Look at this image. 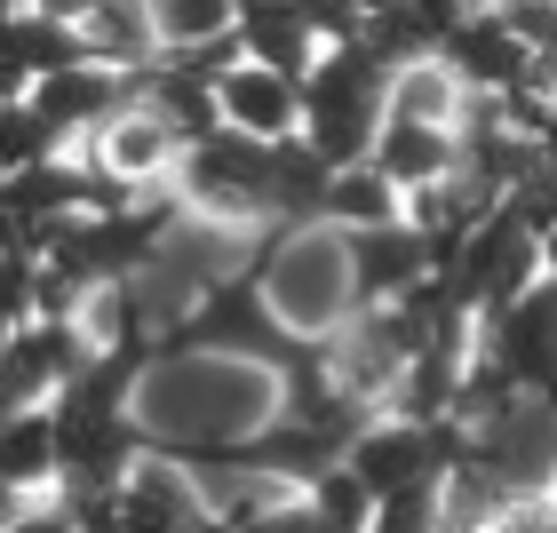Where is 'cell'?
Returning a JSON list of instances; mask_svg holds the SVG:
<instances>
[{
	"label": "cell",
	"instance_id": "cell-1",
	"mask_svg": "<svg viewBox=\"0 0 557 533\" xmlns=\"http://www.w3.org/2000/svg\"><path fill=\"white\" fill-rule=\"evenodd\" d=\"M391 57H374L367 33L350 40H326L319 64L302 72V136H311L335 168H359L374 160V136H383V112H391Z\"/></svg>",
	"mask_w": 557,
	"mask_h": 533
},
{
	"label": "cell",
	"instance_id": "cell-2",
	"mask_svg": "<svg viewBox=\"0 0 557 533\" xmlns=\"http://www.w3.org/2000/svg\"><path fill=\"white\" fill-rule=\"evenodd\" d=\"M175 199H184V215L199 223H256L271 232L278 223V175H271V144L263 136H239V128H215L184 151V168H175Z\"/></svg>",
	"mask_w": 557,
	"mask_h": 533
},
{
	"label": "cell",
	"instance_id": "cell-3",
	"mask_svg": "<svg viewBox=\"0 0 557 533\" xmlns=\"http://www.w3.org/2000/svg\"><path fill=\"white\" fill-rule=\"evenodd\" d=\"M478 359L502 367L518 391L557 406V278L542 271L518 302H502L494 319H478Z\"/></svg>",
	"mask_w": 557,
	"mask_h": 533
},
{
	"label": "cell",
	"instance_id": "cell-4",
	"mask_svg": "<svg viewBox=\"0 0 557 533\" xmlns=\"http://www.w3.org/2000/svg\"><path fill=\"white\" fill-rule=\"evenodd\" d=\"M438 64L470 96H525V88H542V57L510 33L502 9H462V16H454L446 40H438Z\"/></svg>",
	"mask_w": 557,
	"mask_h": 533
},
{
	"label": "cell",
	"instance_id": "cell-5",
	"mask_svg": "<svg viewBox=\"0 0 557 533\" xmlns=\"http://www.w3.org/2000/svg\"><path fill=\"white\" fill-rule=\"evenodd\" d=\"M88 319H33L24 335L0 343V422L24 414V406H48L64 391V374L88 367Z\"/></svg>",
	"mask_w": 557,
	"mask_h": 533
},
{
	"label": "cell",
	"instance_id": "cell-6",
	"mask_svg": "<svg viewBox=\"0 0 557 533\" xmlns=\"http://www.w3.org/2000/svg\"><path fill=\"white\" fill-rule=\"evenodd\" d=\"M88 168H96V175H112L120 191L151 199V191H168V184H175V168H184V136H175L151 104H128L120 120H104V128H96Z\"/></svg>",
	"mask_w": 557,
	"mask_h": 533
},
{
	"label": "cell",
	"instance_id": "cell-7",
	"mask_svg": "<svg viewBox=\"0 0 557 533\" xmlns=\"http://www.w3.org/2000/svg\"><path fill=\"white\" fill-rule=\"evenodd\" d=\"M215 104H223V128H239V136H263V144L302 136V80L278 64L239 57L232 72H215Z\"/></svg>",
	"mask_w": 557,
	"mask_h": 533
},
{
	"label": "cell",
	"instance_id": "cell-8",
	"mask_svg": "<svg viewBox=\"0 0 557 533\" xmlns=\"http://www.w3.org/2000/svg\"><path fill=\"white\" fill-rule=\"evenodd\" d=\"M374 168L391 175L398 191H422V184H446L462 168V128H438V120H407V112H383V136H374Z\"/></svg>",
	"mask_w": 557,
	"mask_h": 533
},
{
	"label": "cell",
	"instance_id": "cell-9",
	"mask_svg": "<svg viewBox=\"0 0 557 533\" xmlns=\"http://www.w3.org/2000/svg\"><path fill=\"white\" fill-rule=\"evenodd\" d=\"M232 40H239V57L278 64V72H295V80L319 64V48H326V33H319V24L295 9V0H239Z\"/></svg>",
	"mask_w": 557,
	"mask_h": 533
},
{
	"label": "cell",
	"instance_id": "cell-10",
	"mask_svg": "<svg viewBox=\"0 0 557 533\" xmlns=\"http://www.w3.org/2000/svg\"><path fill=\"white\" fill-rule=\"evenodd\" d=\"M81 40L96 64H120V72H144L168 57L160 40V16H151V0H96V9L81 16Z\"/></svg>",
	"mask_w": 557,
	"mask_h": 533
},
{
	"label": "cell",
	"instance_id": "cell-11",
	"mask_svg": "<svg viewBox=\"0 0 557 533\" xmlns=\"http://www.w3.org/2000/svg\"><path fill=\"white\" fill-rule=\"evenodd\" d=\"M0 486H16V494L57 486V414L48 406H24V414L0 422Z\"/></svg>",
	"mask_w": 557,
	"mask_h": 533
},
{
	"label": "cell",
	"instance_id": "cell-12",
	"mask_svg": "<svg viewBox=\"0 0 557 533\" xmlns=\"http://www.w3.org/2000/svg\"><path fill=\"white\" fill-rule=\"evenodd\" d=\"M398 215H407V191L374 160L335 168V184H326V223H335V232H374V223H398Z\"/></svg>",
	"mask_w": 557,
	"mask_h": 533
},
{
	"label": "cell",
	"instance_id": "cell-13",
	"mask_svg": "<svg viewBox=\"0 0 557 533\" xmlns=\"http://www.w3.org/2000/svg\"><path fill=\"white\" fill-rule=\"evenodd\" d=\"M72 136L57 128V120H48L33 96H24V104H0V175H16V168H40V160H57Z\"/></svg>",
	"mask_w": 557,
	"mask_h": 533
},
{
	"label": "cell",
	"instance_id": "cell-14",
	"mask_svg": "<svg viewBox=\"0 0 557 533\" xmlns=\"http://www.w3.org/2000/svg\"><path fill=\"white\" fill-rule=\"evenodd\" d=\"M151 16H160L168 48H208V40H232L239 0H151Z\"/></svg>",
	"mask_w": 557,
	"mask_h": 533
},
{
	"label": "cell",
	"instance_id": "cell-15",
	"mask_svg": "<svg viewBox=\"0 0 557 533\" xmlns=\"http://www.w3.org/2000/svg\"><path fill=\"white\" fill-rule=\"evenodd\" d=\"M40 319V256L33 247H0V343Z\"/></svg>",
	"mask_w": 557,
	"mask_h": 533
},
{
	"label": "cell",
	"instance_id": "cell-16",
	"mask_svg": "<svg viewBox=\"0 0 557 533\" xmlns=\"http://www.w3.org/2000/svg\"><path fill=\"white\" fill-rule=\"evenodd\" d=\"M33 88H40V72H33V57H24V40H16V9H0V104H24Z\"/></svg>",
	"mask_w": 557,
	"mask_h": 533
},
{
	"label": "cell",
	"instance_id": "cell-17",
	"mask_svg": "<svg viewBox=\"0 0 557 533\" xmlns=\"http://www.w3.org/2000/svg\"><path fill=\"white\" fill-rule=\"evenodd\" d=\"M470 533H557V518H549V501H502V510L478 518Z\"/></svg>",
	"mask_w": 557,
	"mask_h": 533
},
{
	"label": "cell",
	"instance_id": "cell-18",
	"mask_svg": "<svg viewBox=\"0 0 557 533\" xmlns=\"http://www.w3.org/2000/svg\"><path fill=\"white\" fill-rule=\"evenodd\" d=\"M0 533H81V518H72V501L57 494V501H24Z\"/></svg>",
	"mask_w": 557,
	"mask_h": 533
},
{
	"label": "cell",
	"instance_id": "cell-19",
	"mask_svg": "<svg viewBox=\"0 0 557 533\" xmlns=\"http://www.w3.org/2000/svg\"><path fill=\"white\" fill-rule=\"evenodd\" d=\"M24 9H40V16H64V24H81L96 0H24Z\"/></svg>",
	"mask_w": 557,
	"mask_h": 533
},
{
	"label": "cell",
	"instance_id": "cell-20",
	"mask_svg": "<svg viewBox=\"0 0 557 533\" xmlns=\"http://www.w3.org/2000/svg\"><path fill=\"white\" fill-rule=\"evenodd\" d=\"M542 501H549V518H557V478H549V494H542Z\"/></svg>",
	"mask_w": 557,
	"mask_h": 533
},
{
	"label": "cell",
	"instance_id": "cell-21",
	"mask_svg": "<svg viewBox=\"0 0 557 533\" xmlns=\"http://www.w3.org/2000/svg\"><path fill=\"white\" fill-rule=\"evenodd\" d=\"M549 278H557V232H549Z\"/></svg>",
	"mask_w": 557,
	"mask_h": 533
}]
</instances>
